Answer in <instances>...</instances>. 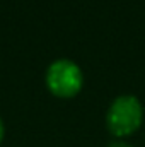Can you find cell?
I'll return each instance as SVG.
<instances>
[{"mask_svg":"<svg viewBox=\"0 0 145 147\" xmlns=\"http://www.w3.org/2000/svg\"><path fill=\"white\" fill-rule=\"evenodd\" d=\"M2 139H3V123L0 120V142H2Z\"/></svg>","mask_w":145,"mask_h":147,"instance_id":"277c9868","label":"cell"},{"mask_svg":"<svg viewBox=\"0 0 145 147\" xmlns=\"http://www.w3.org/2000/svg\"><path fill=\"white\" fill-rule=\"evenodd\" d=\"M142 118L144 110L135 96H119L109 106L106 125L114 137H126L140 128Z\"/></svg>","mask_w":145,"mask_h":147,"instance_id":"6da1fadb","label":"cell"},{"mask_svg":"<svg viewBox=\"0 0 145 147\" xmlns=\"http://www.w3.org/2000/svg\"><path fill=\"white\" fill-rule=\"evenodd\" d=\"M82 70L72 60H56L46 70V87L58 98H73L82 89Z\"/></svg>","mask_w":145,"mask_h":147,"instance_id":"7a4b0ae2","label":"cell"},{"mask_svg":"<svg viewBox=\"0 0 145 147\" xmlns=\"http://www.w3.org/2000/svg\"><path fill=\"white\" fill-rule=\"evenodd\" d=\"M108 147H132V146L126 144V142H123V140H113Z\"/></svg>","mask_w":145,"mask_h":147,"instance_id":"3957f363","label":"cell"}]
</instances>
